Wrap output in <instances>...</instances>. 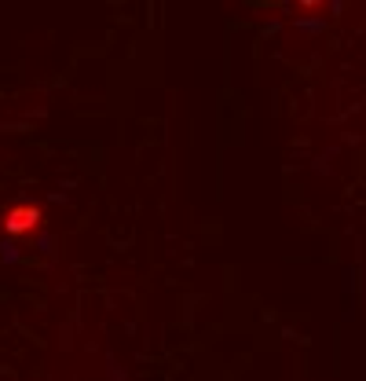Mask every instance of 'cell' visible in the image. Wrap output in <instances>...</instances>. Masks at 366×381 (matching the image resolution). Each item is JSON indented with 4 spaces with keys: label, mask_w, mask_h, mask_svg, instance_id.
Returning a JSON list of instances; mask_svg holds the SVG:
<instances>
[{
    "label": "cell",
    "mask_w": 366,
    "mask_h": 381,
    "mask_svg": "<svg viewBox=\"0 0 366 381\" xmlns=\"http://www.w3.org/2000/svg\"><path fill=\"white\" fill-rule=\"evenodd\" d=\"M37 220H40V213H37V209H30V205H23V209H11L8 220H4V231H8V235H23V231L37 227Z\"/></svg>",
    "instance_id": "1"
}]
</instances>
